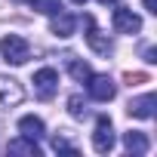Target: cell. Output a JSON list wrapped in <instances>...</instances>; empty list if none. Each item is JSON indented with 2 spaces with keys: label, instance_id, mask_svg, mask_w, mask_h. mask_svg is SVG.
I'll list each match as a JSON object with an SVG mask.
<instances>
[{
  "label": "cell",
  "instance_id": "6da1fadb",
  "mask_svg": "<svg viewBox=\"0 0 157 157\" xmlns=\"http://www.w3.org/2000/svg\"><path fill=\"white\" fill-rule=\"evenodd\" d=\"M0 56H3V62H10V65H25L31 59V46H28L25 37L6 34L3 40H0Z\"/></svg>",
  "mask_w": 157,
  "mask_h": 157
},
{
  "label": "cell",
  "instance_id": "7a4b0ae2",
  "mask_svg": "<svg viewBox=\"0 0 157 157\" xmlns=\"http://www.w3.org/2000/svg\"><path fill=\"white\" fill-rule=\"evenodd\" d=\"M114 142H117L114 123H111L108 117H99V120H96V129H93V148H96L99 154H108V151L114 148Z\"/></svg>",
  "mask_w": 157,
  "mask_h": 157
},
{
  "label": "cell",
  "instance_id": "3957f363",
  "mask_svg": "<svg viewBox=\"0 0 157 157\" xmlns=\"http://www.w3.org/2000/svg\"><path fill=\"white\" fill-rule=\"evenodd\" d=\"M86 90H90V96H93L96 102H111V99L117 96V86H114V80H111L108 74H90Z\"/></svg>",
  "mask_w": 157,
  "mask_h": 157
},
{
  "label": "cell",
  "instance_id": "277c9868",
  "mask_svg": "<svg viewBox=\"0 0 157 157\" xmlns=\"http://www.w3.org/2000/svg\"><path fill=\"white\" fill-rule=\"evenodd\" d=\"M111 25H114L117 34H139V31H142V19H139L132 10H126V6H117V10H114Z\"/></svg>",
  "mask_w": 157,
  "mask_h": 157
},
{
  "label": "cell",
  "instance_id": "5b68a950",
  "mask_svg": "<svg viewBox=\"0 0 157 157\" xmlns=\"http://www.w3.org/2000/svg\"><path fill=\"white\" fill-rule=\"evenodd\" d=\"M22 99H25V86L16 80V77H10V74H0V105H10V108H16Z\"/></svg>",
  "mask_w": 157,
  "mask_h": 157
},
{
  "label": "cell",
  "instance_id": "8992f818",
  "mask_svg": "<svg viewBox=\"0 0 157 157\" xmlns=\"http://www.w3.org/2000/svg\"><path fill=\"white\" fill-rule=\"evenodd\" d=\"M34 90H37L40 99H52L56 90H59V74H56L52 68H40V71H34Z\"/></svg>",
  "mask_w": 157,
  "mask_h": 157
},
{
  "label": "cell",
  "instance_id": "52a82bcc",
  "mask_svg": "<svg viewBox=\"0 0 157 157\" xmlns=\"http://www.w3.org/2000/svg\"><path fill=\"white\" fill-rule=\"evenodd\" d=\"M83 22H86V43H90V49L99 52V56H108V52H111V40H108V34H102V31L96 28V19H93V16H86Z\"/></svg>",
  "mask_w": 157,
  "mask_h": 157
},
{
  "label": "cell",
  "instance_id": "ba28073f",
  "mask_svg": "<svg viewBox=\"0 0 157 157\" xmlns=\"http://www.w3.org/2000/svg\"><path fill=\"white\" fill-rule=\"evenodd\" d=\"M154 108H157V96H139V99H132L129 102V117H136V120H148V117H154Z\"/></svg>",
  "mask_w": 157,
  "mask_h": 157
},
{
  "label": "cell",
  "instance_id": "9c48e42d",
  "mask_svg": "<svg viewBox=\"0 0 157 157\" xmlns=\"http://www.w3.org/2000/svg\"><path fill=\"white\" fill-rule=\"evenodd\" d=\"M74 28H77V22H74V16H68V13H52V19H49V31L56 34V37H71L74 34Z\"/></svg>",
  "mask_w": 157,
  "mask_h": 157
},
{
  "label": "cell",
  "instance_id": "30bf717a",
  "mask_svg": "<svg viewBox=\"0 0 157 157\" xmlns=\"http://www.w3.org/2000/svg\"><path fill=\"white\" fill-rule=\"evenodd\" d=\"M19 132L25 136V139H43V132H46V126H43V120L40 117H34V114H25L22 120H19Z\"/></svg>",
  "mask_w": 157,
  "mask_h": 157
},
{
  "label": "cell",
  "instance_id": "8fae6325",
  "mask_svg": "<svg viewBox=\"0 0 157 157\" xmlns=\"http://www.w3.org/2000/svg\"><path fill=\"white\" fill-rule=\"evenodd\" d=\"M6 151H10V154H25V157H40V148H37V142H34V139H25V136L13 139V142L6 145Z\"/></svg>",
  "mask_w": 157,
  "mask_h": 157
},
{
  "label": "cell",
  "instance_id": "7c38bea8",
  "mask_svg": "<svg viewBox=\"0 0 157 157\" xmlns=\"http://www.w3.org/2000/svg\"><path fill=\"white\" fill-rule=\"evenodd\" d=\"M65 59H68V71H71V77H74L77 83H86V80H90V74H93L90 65L80 62V59H74V56H65Z\"/></svg>",
  "mask_w": 157,
  "mask_h": 157
},
{
  "label": "cell",
  "instance_id": "4fadbf2b",
  "mask_svg": "<svg viewBox=\"0 0 157 157\" xmlns=\"http://www.w3.org/2000/svg\"><path fill=\"white\" fill-rule=\"evenodd\" d=\"M123 145H126L129 154H145V151H148V139H145V132H126V136H123Z\"/></svg>",
  "mask_w": 157,
  "mask_h": 157
},
{
  "label": "cell",
  "instance_id": "5bb4252c",
  "mask_svg": "<svg viewBox=\"0 0 157 157\" xmlns=\"http://www.w3.org/2000/svg\"><path fill=\"white\" fill-rule=\"evenodd\" d=\"M28 3H31V10H37V13H43V16H52V13L62 10L59 0H28Z\"/></svg>",
  "mask_w": 157,
  "mask_h": 157
},
{
  "label": "cell",
  "instance_id": "9a60e30c",
  "mask_svg": "<svg viewBox=\"0 0 157 157\" xmlns=\"http://www.w3.org/2000/svg\"><path fill=\"white\" fill-rule=\"evenodd\" d=\"M68 114H71V117H83V114H86V102H83V96L74 93V96L68 99Z\"/></svg>",
  "mask_w": 157,
  "mask_h": 157
},
{
  "label": "cell",
  "instance_id": "2e32d148",
  "mask_svg": "<svg viewBox=\"0 0 157 157\" xmlns=\"http://www.w3.org/2000/svg\"><path fill=\"white\" fill-rule=\"evenodd\" d=\"M52 148H56V151H62V154H71V157L77 154V151H74V148H71V145H68L62 136H56V139H52Z\"/></svg>",
  "mask_w": 157,
  "mask_h": 157
},
{
  "label": "cell",
  "instance_id": "e0dca14e",
  "mask_svg": "<svg viewBox=\"0 0 157 157\" xmlns=\"http://www.w3.org/2000/svg\"><path fill=\"white\" fill-rule=\"evenodd\" d=\"M145 10L148 13H157V0H145Z\"/></svg>",
  "mask_w": 157,
  "mask_h": 157
},
{
  "label": "cell",
  "instance_id": "ac0fdd59",
  "mask_svg": "<svg viewBox=\"0 0 157 157\" xmlns=\"http://www.w3.org/2000/svg\"><path fill=\"white\" fill-rule=\"evenodd\" d=\"M145 62H157V52L154 49H145Z\"/></svg>",
  "mask_w": 157,
  "mask_h": 157
},
{
  "label": "cell",
  "instance_id": "d6986e66",
  "mask_svg": "<svg viewBox=\"0 0 157 157\" xmlns=\"http://www.w3.org/2000/svg\"><path fill=\"white\" fill-rule=\"evenodd\" d=\"M71 3H77V6H83V3H86V0H71Z\"/></svg>",
  "mask_w": 157,
  "mask_h": 157
},
{
  "label": "cell",
  "instance_id": "ffe728a7",
  "mask_svg": "<svg viewBox=\"0 0 157 157\" xmlns=\"http://www.w3.org/2000/svg\"><path fill=\"white\" fill-rule=\"evenodd\" d=\"M99 3H114V0H99Z\"/></svg>",
  "mask_w": 157,
  "mask_h": 157
}]
</instances>
